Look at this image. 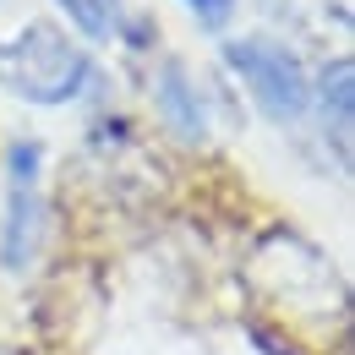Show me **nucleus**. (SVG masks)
Masks as SVG:
<instances>
[{"mask_svg":"<svg viewBox=\"0 0 355 355\" xmlns=\"http://www.w3.org/2000/svg\"><path fill=\"white\" fill-rule=\"evenodd\" d=\"M88 77L93 60L49 22L22 28L17 39H0V88H11L28 104H71L88 88Z\"/></svg>","mask_w":355,"mask_h":355,"instance_id":"1","label":"nucleus"},{"mask_svg":"<svg viewBox=\"0 0 355 355\" xmlns=\"http://www.w3.org/2000/svg\"><path fill=\"white\" fill-rule=\"evenodd\" d=\"M224 60H230L235 77L252 88V98H257V110H263L268 121H301L311 110L306 71H301L295 49H284L279 39H263V33L235 39V44H224Z\"/></svg>","mask_w":355,"mask_h":355,"instance_id":"2","label":"nucleus"},{"mask_svg":"<svg viewBox=\"0 0 355 355\" xmlns=\"http://www.w3.org/2000/svg\"><path fill=\"white\" fill-rule=\"evenodd\" d=\"M39 142H17L11 148V180H6V224H0V263L28 268L39 252Z\"/></svg>","mask_w":355,"mask_h":355,"instance_id":"3","label":"nucleus"},{"mask_svg":"<svg viewBox=\"0 0 355 355\" xmlns=\"http://www.w3.org/2000/svg\"><path fill=\"white\" fill-rule=\"evenodd\" d=\"M153 104H159V115L170 121V132H180L186 142H202V137H208L202 93L191 88V77H186L180 66H159V77H153Z\"/></svg>","mask_w":355,"mask_h":355,"instance_id":"4","label":"nucleus"},{"mask_svg":"<svg viewBox=\"0 0 355 355\" xmlns=\"http://www.w3.org/2000/svg\"><path fill=\"white\" fill-rule=\"evenodd\" d=\"M350 60H339L328 77H322V126L334 121V148L339 159H350Z\"/></svg>","mask_w":355,"mask_h":355,"instance_id":"5","label":"nucleus"},{"mask_svg":"<svg viewBox=\"0 0 355 355\" xmlns=\"http://www.w3.org/2000/svg\"><path fill=\"white\" fill-rule=\"evenodd\" d=\"M88 39H110L115 33V22H121V11H115V0H55Z\"/></svg>","mask_w":355,"mask_h":355,"instance_id":"6","label":"nucleus"},{"mask_svg":"<svg viewBox=\"0 0 355 355\" xmlns=\"http://www.w3.org/2000/svg\"><path fill=\"white\" fill-rule=\"evenodd\" d=\"M186 11L197 17V28L219 33V28H230V17H235V0H186Z\"/></svg>","mask_w":355,"mask_h":355,"instance_id":"7","label":"nucleus"}]
</instances>
